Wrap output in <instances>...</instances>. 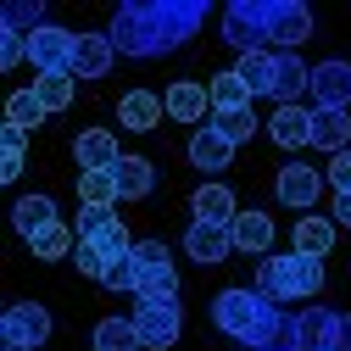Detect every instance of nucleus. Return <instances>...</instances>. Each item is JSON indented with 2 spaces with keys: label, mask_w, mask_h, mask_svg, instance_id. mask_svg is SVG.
<instances>
[{
  "label": "nucleus",
  "mask_w": 351,
  "mask_h": 351,
  "mask_svg": "<svg viewBox=\"0 0 351 351\" xmlns=\"http://www.w3.org/2000/svg\"><path fill=\"white\" fill-rule=\"evenodd\" d=\"M268 134H274V145H285V151L313 145V112H301V106H279L274 123H268Z\"/></svg>",
  "instance_id": "20"
},
{
  "label": "nucleus",
  "mask_w": 351,
  "mask_h": 351,
  "mask_svg": "<svg viewBox=\"0 0 351 351\" xmlns=\"http://www.w3.org/2000/svg\"><path fill=\"white\" fill-rule=\"evenodd\" d=\"M12 223H17L23 240H34L39 229H51V223H56V201H51V195H23L17 212H12Z\"/></svg>",
  "instance_id": "25"
},
{
  "label": "nucleus",
  "mask_w": 351,
  "mask_h": 351,
  "mask_svg": "<svg viewBox=\"0 0 351 351\" xmlns=\"http://www.w3.org/2000/svg\"><path fill=\"white\" fill-rule=\"evenodd\" d=\"M112 34H78V51H73V78H106L112 73Z\"/></svg>",
  "instance_id": "15"
},
{
  "label": "nucleus",
  "mask_w": 351,
  "mask_h": 351,
  "mask_svg": "<svg viewBox=\"0 0 351 351\" xmlns=\"http://www.w3.org/2000/svg\"><path fill=\"white\" fill-rule=\"evenodd\" d=\"M329 245H335V223L329 217H295V251L301 256H329Z\"/></svg>",
  "instance_id": "27"
},
{
  "label": "nucleus",
  "mask_w": 351,
  "mask_h": 351,
  "mask_svg": "<svg viewBox=\"0 0 351 351\" xmlns=\"http://www.w3.org/2000/svg\"><path fill=\"white\" fill-rule=\"evenodd\" d=\"M201 23H206L201 0H134V6H117L106 34L123 56H162L195 39Z\"/></svg>",
  "instance_id": "1"
},
{
  "label": "nucleus",
  "mask_w": 351,
  "mask_h": 351,
  "mask_svg": "<svg viewBox=\"0 0 351 351\" xmlns=\"http://www.w3.org/2000/svg\"><path fill=\"white\" fill-rule=\"evenodd\" d=\"M329 351H351V318L340 313V324H335V346Z\"/></svg>",
  "instance_id": "42"
},
{
  "label": "nucleus",
  "mask_w": 351,
  "mask_h": 351,
  "mask_svg": "<svg viewBox=\"0 0 351 351\" xmlns=\"http://www.w3.org/2000/svg\"><path fill=\"white\" fill-rule=\"evenodd\" d=\"M95 351H145L134 318H101L95 324Z\"/></svg>",
  "instance_id": "31"
},
{
  "label": "nucleus",
  "mask_w": 351,
  "mask_h": 351,
  "mask_svg": "<svg viewBox=\"0 0 351 351\" xmlns=\"http://www.w3.org/2000/svg\"><path fill=\"white\" fill-rule=\"evenodd\" d=\"M229 234H234V251H245V256H268V245H274L268 212H240L229 223Z\"/></svg>",
  "instance_id": "17"
},
{
  "label": "nucleus",
  "mask_w": 351,
  "mask_h": 351,
  "mask_svg": "<svg viewBox=\"0 0 351 351\" xmlns=\"http://www.w3.org/2000/svg\"><path fill=\"white\" fill-rule=\"evenodd\" d=\"M223 45H234L240 56H256L268 51V0H234L223 12Z\"/></svg>",
  "instance_id": "4"
},
{
  "label": "nucleus",
  "mask_w": 351,
  "mask_h": 351,
  "mask_svg": "<svg viewBox=\"0 0 351 351\" xmlns=\"http://www.w3.org/2000/svg\"><path fill=\"white\" fill-rule=\"evenodd\" d=\"M134 279H140V268H134V251H128V256H117L112 262V268H106V290H128V295H134Z\"/></svg>",
  "instance_id": "37"
},
{
  "label": "nucleus",
  "mask_w": 351,
  "mask_h": 351,
  "mask_svg": "<svg viewBox=\"0 0 351 351\" xmlns=\"http://www.w3.org/2000/svg\"><path fill=\"white\" fill-rule=\"evenodd\" d=\"M73 51H78V34H67L56 23H45V28L28 39V62L39 73H73Z\"/></svg>",
  "instance_id": "9"
},
{
  "label": "nucleus",
  "mask_w": 351,
  "mask_h": 351,
  "mask_svg": "<svg viewBox=\"0 0 351 351\" xmlns=\"http://www.w3.org/2000/svg\"><path fill=\"white\" fill-rule=\"evenodd\" d=\"M256 290L268 295V301H301V295H318L324 290V262L318 256H262V268H256Z\"/></svg>",
  "instance_id": "3"
},
{
  "label": "nucleus",
  "mask_w": 351,
  "mask_h": 351,
  "mask_svg": "<svg viewBox=\"0 0 351 351\" xmlns=\"http://www.w3.org/2000/svg\"><path fill=\"white\" fill-rule=\"evenodd\" d=\"M134 329H140V346H145V351H167L173 340L184 335V313H179V301L134 306Z\"/></svg>",
  "instance_id": "8"
},
{
  "label": "nucleus",
  "mask_w": 351,
  "mask_h": 351,
  "mask_svg": "<svg viewBox=\"0 0 351 351\" xmlns=\"http://www.w3.org/2000/svg\"><path fill=\"white\" fill-rule=\"evenodd\" d=\"M78 201L84 206H117L123 201L117 173H78Z\"/></svg>",
  "instance_id": "33"
},
{
  "label": "nucleus",
  "mask_w": 351,
  "mask_h": 351,
  "mask_svg": "<svg viewBox=\"0 0 351 351\" xmlns=\"http://www.w3.org/2000/svg\"><path fill=\"white\" fill-rule=\"evenodd\" d=\"M301 95H313V67L301 62V51H279L274 101H279V106H301Z\"/></svg>",
  "instance_id": "13"
},
{
  "label": "nucleus",
  "mask_w": 351,
  "mask_h": 351,
  "mask_svg": "<svg viewBox=\"0 0 351 351\" xmlns=\"http://www.w3.org/2000/svg\"><path fill=\"white\" fill-rule=\"evenodd\" d=\"M45 117H51V112H45V101H39L34 90H12V101H6V123H12V128L28 134V128H39Z\"/></svg>",
  "instance_id": "34"
},
{
  "label": "nucleus",
  "mask_w": 351,
  "mask_h": 351,
  "mask_svg": "<svg viewBox=\"0 0 351 351\" xmlns=\"http://www.w3.org/2000/svg\"><path fill=\"white\" fill-rule=\"evenodd\" d=\"M134 301H140V306L179 301V274H173V268H145V274L134 279Z\"/></svg>",
  "instance_id": "28"
},
{
  "label": "nucleus",
  "mask_w": 351,
  "mask_h": 351,
  "mask_svg": "<svg viewBox=\"0 0 351 351\" xmlns=\"http://www.w3.org/2000/svg\"><path fill=\"white\" fill-rule=\"evenodd\" d=\"M274 190H279V201H285V206L306 212V206L318 201V190H324V173H318V167H306V162H290V167H279Z\"/></svg>",
  "instance_id": "10"
},
{
  "label": "nucleus",
  "mask_w": 351,
  "mask_h": 351,
  "mask_svg": "<svg viewBox=\"0 0 351 351\" xmlns=\"http://www.w3.org/2000/svg\"><path fill=\"white\" fill-rule=\"evenodd\" d=\"M0 23H6V34H23V39H34L39 28H45V6H39V0H6Z\"/></svg>",
  "instance_id": "32"
},
{
  "label": "nucleus",
  "mask_w": 351,
  "mask_h": 351,
  "mask_svg": "<svg viewBox=\"0 0 351 351\" xmlns=\"http://www.w3.org/2000/svg\"><path fill=\"white\" fill-rule=\"evenodd\" d=\"M78 240L95 245V251L112 256V262L134 251V240H128V223H123L112 206H84V212H78Z\"/></svg>",
  "instance_id": "5"
},
{
  "label": "nucleus",
  "mask_w": 351,
  "mask_h": 351,
  "mask_svg": "<svg viewBox=\"0 0 351 351\" xmlns=\"http://www.w3.org/2000/svg\"><path fill=\"white\" fill-rule=\"evenodd\" d=\"M17 62H28V39L23 34H0V67H17Z\"/></svg>",
  "instance_id": "40"
},
{
  "label": "nucleus",
  "mask_w": 351,
  "mask_h": 351,
  "mask_svg": "<svg viewBox=\"0 0 351 351\" xmlns=\"http://www.w3.org/2000/svg\"><path fill=\"white\" fill-rule=\"evenodd\" d=\"M73 262H78V274H90V279H106V268H112V256H101L95 245H84V240H78Z\"/></svg>",
  "instance_id": "39"
},
{
  "label": "nucleus",
  "mask_w": 351,
  "mask_h": 351,
  "mask_svg": "<svg viewBox=\"0 0 351 351\" xmlns=\"http://www.w3.org/2000/svg\"><path fill=\"white\" fill-rule=\"evenodd\" d=\"M335 324H340V313H329V306H306V313L295 318L301 351H329L335 346Z\"/></svg>",
  "instance_id": "23"
},
{
  "label": "nucleus",
  "mask_w": 351,
  "mask_h": 351,
  "mask_svg": "<svg viewBox=\"0 0 351 351\" xmlns=\"http://www.w3.org/2000/svg\"><path fill=\"white\" fill-rule=\"evenodd\" d=\"M17 173H23V151H6V162H0V179H6V184H12V179H17Z\"/></svg>",
  "instance_id": "43"
},
{
  "label": "nucleus",
  "mask_w": 351,
  "mask_h": 351,
  "mask_svg": "<svg viewBox=\"0 0 351 351\" xmlns=\"http://www.w3.org/2000/svg\"><path fill=\"white\" fill-rule=\"evenodd\" d=\"M229 156H234V140H223L217 128H195V134H190V162L201 173H223Z\"/></svg>",
  "instance_id": "18"
},
{
  "label": "nucleus",
  "mask_w": 351,
  "mask_h": 351,
  "mask_svg": "<svg viewBox=\"0 0 351 351\" xmlns=\"http://www.w3.org/2000/svg\"><path fill=\"white\" fill-rule=\"evenodd\" d=\"M117 117H123V128H134V134H151V128L167 117V101L151 95V90H128L123 106H117Z\"/></svg>",
  "instance_id": "16"
},
{
  "label": "nucleus",
  "mask_w": 351,
  "mask_h": 351,
  "mask_svg": "<svg viewBox=\"0 0 351 351\" xmlns=\"http://www.w3.org/2000/svg\"><path fill=\"white\" fill-rule=\"evenodd\" d=\"M212 112V90L206 84H173L167 90V117L173 123H201Z\"/></svg>",
  "instance_id": "21"
},
{
  "label": "nucleus",
  "mask_w": 351,
  "mask_h": 351,
  "mask_svg": "<svg viewBox=\"0 0 351 351\" xmlns=\"http://www.w3.org/2000/svg\"><path fill=\"white\" fill-rule=\"evenodd\" d=\"M212 128H217L223 140L245 145V140L256 134V112H251V106H245V112H212Z\"/></svg>",
  "instance_id": "36"
},
{
  "label": "nucleus",
  "mask_w": 351,
  "mask_h": 351,
  "mask_svg": "<svg viewBox=\"0 0 351 351\" xmlns=\"http://www.w3.org/2000/svg\"><path fill=\"white\" fill-rule=\"evenodd\" d=\"M206 90H212V112H245V106H251V84H245L234 67H229V73H217Z\"/></svg>",
  "instance_id": "26"
},
{
  "label": "nucleus",
  "mask_w": 351,
  "mask_h": 351,
  "mask_svg": "<svg viewBox=\"0 0 351 351\" xmlns=\"http://www.w3.org/2000/svg\"><path fill=\"white\" fill-rule=\"evenodd\" d=\"M190 206H195V217H201V223H234V217H240V206H234V195L223 190V184H201L195 195H190Z\"/></svg>",
  "instance_id": "22"
},
{
  "label": "nucleus",
  "mask_w": 351,
  "mask_h": 351,
  "mask_svg": "<svg viewBox=\"0 0 351 351\" xmlns=\"http://www.w3.org/2000/svg\"><path fill=\"white\" fill-rule=\"evenodd\" d=\"M0 340H6V351H34L51 340V313L39 301H17L6 306V318H0Z\"/></svg>",
  "instance_id": "6"
},
{
  "label": "nucleus",
  "mask_w": 351,
  "mask_h": 351,
  "mask_svg": "<svg viewBox=\"0 0 351 351\" xmlns=\"http://www.w3.org/2000/svg\"><path fill=\"white\" fill-rule=\"evenodd\" d=\"M313 101L318 106H335V112L351 106V67L346 62H318L313 67Z\"/></svg>",
  "instance_id": "14"
},
{
  "label": "nucleus",
  "mask_w": 351,
  "mask_h": 351,
  "mask_svg": "<svg viewBox=\"0 0 351 351\" xmlns=\"http://www.w3.org/2000/svg\"><path fill=\"white\" fill-rule=\"evenodd\" d=\"M324 173H329V184H335V190L346 195V190H351V151H340V156H329V167H324Z\"/></svg>",
  "instance_id": "41"
},
{
  "label": "nucleus",
  "mask_w": 351,
  "mask_h": 351,
  "mask_svg": "<svg viewBox=\"0 0 351 351\" xmlns=\"http://www.w3.org/2000/svg\"><path fill=\"white\" fill-rule=\"evenodd\" d=\"M268 39L274 51H301L313 39V12L301 0H268Z\"/></svg>",
  "instance_id": "7"
},
{
  "label": "nucleus",
  "mask_w": 351,
  "mask_h": 351,
  "mask_svg": "<svg viewBox=\"0 0 351 351\" xmlns=\"http://www.w3.org/2000/svg\"><path fill=\"white\" fill-rule=\"evenodd\" d=\"M346 140H351V117L335 112V106H313V145L329 151V156H340Z\"/></svg>",
  "instance_id": "19"
},
{
  "label": "nucleus",
  "mask_w": 351,
  "mask_h": 351,
  "mask_svg": "<svg viewBox=\"0 0 351 351\" xmlns=\"http://www.w3.org/2000/svg\"><path fill=\"white\" fill-rule=\"evenodd\" d=\"M184 251L195 256V262H206V268H217V262H229V251H234V234L223 229V223H195L184 229Z\"/></svg>",
  "instance_id": "11"
},
{
  "label": "nucleus",
  "mask_w": 351,
  "mask_h": 351,
  "mask_svg": "<svg viewBox=\"0 0 351 351\" xmlns=\"http://www.w3.org/2000/svg\"><path fill=\"white\" fill-rule=\"evenodd\" d=\"M0 140H6V151H23V145H28V134H23V128H12V123H6V134H0Z\"/></svg>",
  "instance_id": "45"
},
{
  "label": "nucleus",
  "mask_w": 351,
  "mask_h": 351,
  "mask_svg": "<svg viewBox=\"0 0 351 351\" xmlns=\"http://www.w3.org/2000/svg\"><path fill=\"white\" fill-rule=\"evenodd\" d=\"M28 245H34V256H39V262H62V256H73V251H78V234L56 217V223H51V229H39Z\"/></svg>",
  "instance_id": "30"
},
{
  "label": "nucleus",
  "mask_w": 351,
  "mask_h": 351,
  "mask_svg": "<svg viewBox=\"0 0 351 351\" xmlns=\"http://www.w3.org/2000/svg\"><path fill=\"white\" fill-rule=\"evenodd\" d=\"M123 162V145L112 128H84L78 134V173H112Z\"/></svg>",
  "instance_id": "12"
},
{
  "label": "nucleus",
  "mask_w": 351,
  "mask_h": 351,
  "mask_svg": "<svg viewBox=\"0 0 351 351\" xmlns=\"http://www.w3.org/2000/svg\"><path fill=\"white\" fill-rule=\"evenodd\" d=\"M112 173H117V190H123V201H145V195H151V184H156V167H151L145 156H123Z\"/></svg>",
  "instance_id": "24"
},
{
  "label": "nucleus",
  "mask_w": 351,
  "mask_h": 351,
  "mask_svg": "<svg viewBox=\"0 0 351 351\" xmlns=\"http://www.w3.org/2000/svg\"><path fill=\"white\" fill-rule=\"evenodd\" d=\"M335 223H346V229H351V190H346V195H335Z\"/></svg>",
  "instance_id": "44"
},
{
  "label": "nucleus",
  "mask_w": 351,
  "mask_h": 351,
  "mask_svg": "<svg viewBox=\"0 0 351 351\" xmlns=\"http://www.w3.org/2000/svg\"><path fill=\"white\" fill-rule=\"evenodd\" d=\"M212 324L229 340H240L245 351H301V329L279 301H268L262 290H223L212 301Z\"/></svg>",
  "instance_id": "2"
},
{
  "label": "nucleus",
  "mask_w": 351,
  "mask_h": 351,
  "mask_svg": "<svg viewBox=\"0 0 351 351\" xmlns=\"http://www.w3.org/2000/svg\"><path fill=\"white\" fill-rule=\"evenodd\" d=\"M134 268H140V274H145V268H173V256H167L162 240H134Z\"/></svg>",
  "instance_id": "38"
},
{
  "label": "nucleus",
  "mask_w": 351,
  "mask_h": 351,
  "mask_svg": "<svg viewBox=\"0 0 351 351\" xmlns=\"http://www.w3.org/2000/svg\"><path fill=\"white\" fill-rule=\"evenodd\" d=\"M73 84H78L73 73H39L34 78V95L45 101V112H67L73 106Z\"/></svg>",
  "instance_id": "35"
},
{
  "label": "nucleus",
  "mask_w": 351,
  "mask_h": 351,
  "mask_svg": "<svg viewBox=\"0 0 351 351\" xmlns=\"http://www.w3.org/2000/svg\"><path fill=\"white\" fill-rule=\"evenodd\" d=\"M234 73L251 84V95H274V73H279V51H256V56H240Z\"/></svg>",
  "instance_id": "29"
}]
</instances>
